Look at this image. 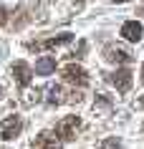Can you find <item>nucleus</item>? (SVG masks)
Listing matches in <instances>:
<instances>
[{
  "mask_svg": "<svg viewBox=\"0 0 144 149\" xmlns=\"http://www.w3.org/2000/svg\"><path fill=\"white\" fill-rule=\"evenodd\" d=\"M79 126H81V119L79 116H66L63 121H58L56 124V134L61 136V139H73L76 136V132H79Z\"/></svg>",
  "mask_w": 144,
  "mask_h": 149,
  "instance_id": "nucleus-1",
  "label": "nucleus"
},
{
  "mask_svg": "<svg viewBox=\"0 0 144 149\" xmlns=\"http://www.w3.org/2000/svg\"><path fill=\"white\" fill-rule=\"evenodd\" d=\"M20 126H23V124H20V119H18V116H8L3 124H0V136H3L5 141L15 139L18 134H20Z\"/></svg>",
  "mask_w": 144,
  "mask_h": 149,
  "instance_id": "nucleus-2",
  "label": "nucleus"
},
{
  "mask_svg": "<svg viewBox=\"0 0 144 149\" xmlns=\"http://www.w3.org/2000/svg\"><path fill=\"white\" fill-rule=\"evenodd\" d=\"M63 79L68 81V84H79V86H83L86 84V71L81 68V66H76V63H68L63 68Z\"/></svg>",
  "mask_w": 144,
  "mask_h": 149,
  "instance_id": "nucleus-3",
  "label": "nucleus"
},
{
  "mask_svg": "<svg viewBox=\"0 0 144 149\" xmlns=\"http://www.w3.org/2000/svg\"><path fill=\"white\" fill-rule=\"evenodd\" d=\"M109 81H111L119 91H129V88H131V71H127V68L114 71L111 76H109Z\"/></svg>",
  "mask_w": 144,
  "mask_h": 149,
  "instance_id": "nucleus-4",
  "label": "nucleus"
},
{
  "mask_svg": "<svg viewBox=\"0 0 144 149\" xmlns=\"http://www.w3.org/2000/svg\"><path fill=\"white\" fill-rule=\"evenodd\" d=\"M142 33H144V28L136 20H127V23L121 25V36L127 40H131V43H136V40H142Z\"/></svg>",
  "mask_w": 144,
  "mask_h": 149,
  "instance_id": "nucleus-5",
  "label": "nucleus"
},
{
  "mask_svg": "<svg viewBox=\"0 0 144 149\" xmlns=\"http://www.w3.org/2000/svg\"><path fill=\"white\" fill-rule=\"evenodd\" d=\"M104 58H106V61H111V63H129V61H131V53H129V51H124V48L109 46Z\"/></svg>",
  "mask_w": 144,
  "mask_h": 149,
  "instance_id": "nucleus-6",
  "label": "nucleus"
},
{
  "mask_svg": "<svg viewBox=\"0 0 144 149\" xmlns=\"http://www.w3.org/2000/svg\"><path fill=\"white\" fill-rule=\"evenodd\" d=\"M13 76H15V81L25 88L28 84H31V66H28V63H23V61H18L15 66H13Z\"/></svg>",
  "mask_w": 144,
  "mask_h": 149,
  "instance_id": "nucleus-7",
  "label": "nucleus"
},
{
  "mask_svg": "<svg viewBox=\"0 0 144 149\" xmlns=\"http://www.w3.org/2000/svg\"><path fill=\"white\" fill-rule=\"evenodd\" d=\"M71 40H73V33H61V36H56V38H48V40H43L40 46H31V48H58V46L71 43Z\"/></svg>",
  "mask_w": 144,
  "mask_h": 149,
  "instance_id": "nucleus-8",
  "label": "nucleus"
},
{
  "mask_svg": "<svg viewBox=\"0 0 144 149\" xmlns=\"http://www.w3.org/2000/svg\"><path fill=\"white\" fill-rule=\"evenodd\" d=\"M56 71V58L53 56H43L38 63H35V73L38 76H48V73H53Z\"/></svg>",
  "mask_w": 144,
  "mask_h": 149,
  "instance_id": "nucleus-9",
  "label": "nucleus"
},
{
  "mask_svg": "<svg viewBox=\"0 0 144 149\" xmlns=\"http://www.w3.org/2000/svg\"><path fill=\"white\" fill-rule=\"evenodd\" d=\"M33 147H35V149H61L56 141H53V136H51V134H40V136H35Z\"/></svg>",
  "mask_w": 144,
  "mask_h": 149,
  "instance_id": "nucleus-10",
  "label": "nucleus"
},
{
  "mask_svg": "<svg viewBox=\"0 0 144 149\" xmlns=\"http://www.w3.org/2000/svg\"><path fill=\"white\" fill-rule=\"evenodd\" d=\"M48 94H51V96H48V104H61V88H58V86H51V88H48Z\"/></svg>",
  "mask_w": 144,
  "mask_h": 149,
  "instance_id": "nucleus-11",
  "label": "nucleus"
},
{
  "mask_svg": "<svg viewBox=\"0 0 144 149\" xmlns=\"http://www.w3.org/2000/svg\"><path fill=\"white\" fill-rule=\"evenodd\" d=\"M101 149H121V141L116 139V136H111V139H104Z\"/></svg>",
  "mask_w": 144,
  "mask_h": 149,
  "instance_id": "nucleus-12",
  "label": "nucleus"
},
{
  "mask_svg": "<svg viewBox=\"0 0 144 149\" xmlns=\"http://www.w3.org/2000/svg\"><path fill=\"white\" fill-rule=\"evenodd\" d=\"M134 106H136V109H144V96H142V99H139V101L134 104Z\"/></svg>",
  "mask_w": 144,
  "mask_h": 149,
  "instance_id": "nucleus-13",
  "label": "nucleus"
},
{
  "mask_svg": "<svg viewBox=\"0 0 144 149\" xmlns=\"http://www.w3.org/2000/svg\"><path fill=\"white\" fill-rule=\"evenodd\" d=\"M114 3H127V0H114Z\"/></svg>",
  "mask_w": 144,
  "mask_h": 149,
  "instance_id": "nucleus-14",
  "label": "nucleus"
},
{
  "mask_svg": "<svg viewBox=\"0 0 144 149\" xmlns=\"http://www.w3.org/2000/svg\"><path fill=\"white\" fill-rule=\"evenodd\" d=\"M142 79H144V66H142Z\"/></svg>",
  "mask_w": 144,
  "mask_h": 149,
  "instance_id": "nucleus-15",
  "label": "nucleus"
},
{
  "mask_svg": "<svg viewBox=\"0 0 144 149\" xmlns=\"http://www.w3.org/2000/svg\"><path fill=\"white\" fill-rule=\"evenodd\" d=\"M0 91H3V88H0Z\"/></svg>",
  "mask_w": 144,
  "mask_h": 149,
  "instance_id": "nucleus-16",
  "label": "nucleus"
}]
</instances>
